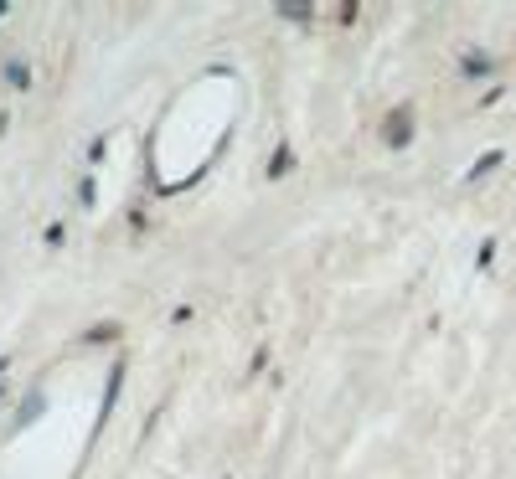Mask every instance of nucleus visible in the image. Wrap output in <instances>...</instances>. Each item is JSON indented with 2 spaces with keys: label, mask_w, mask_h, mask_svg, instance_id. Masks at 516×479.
Masks as SVG:
<instances>
[{
  "label": "nucleus",
  "mask_w": 516,
  "mask_h": 479,
  "mask_svg": "<svg viewBox=\"0 0 516 479\" xmlns=\"http://www.w3.org/2000/svg\"><path fill=\"white\" fill-rule=\"evenodd\" d=\"M5 83H11V88H32V67L26 63H5Z\"/></svg>",
  "instance_id": "1"
},
{
  "label": "nucleus",
  "mask_w": 516,
  "mask_h": 479,
  "mask_svg": "<svg viewBox=\"0 0 516 479\" xmlns=\"http://www.w3.org/2000/svg\"><path fill=\"white\" fill-rule=\"evenodd\" d=\"M109 336H119V325H98V330H88L83 340H88V346H98V340H109Z\"/></svg>",
  "instance_id": "2"
},
{
  "label": "nucleus",
  "mask_w": 516,
  "mask_h": 479,
  "mask_svg": "<svg viewBox=\"0 0 516 479\" xmlns=\"http://www.w3.org/2000/svg\"><path fill=\"white\" fill-rule=\"evenodd\" d=\"M279 16L284 21H310V5H279Z\"/></svg>",
  "instance_id": "3"
},
{
  "label": "nucleus",
  "mask_w": 516,
  "mask_h": 479,
  "mask_svg": "<svg viewBox=\"0 0 516 479\" xmlns=\"http://www.w3.org/2000/svg\"><path fill=\"white\" fill-rule=\"evenodd\" d=\"M284 171H290V150H279V155H274V165H269V176H284Z\"/></svg>",
  "instance_id": "4"
},
{
  "label": "nucleus",
  "mask_w": 516,
  "mask_h": 479,
  "mask_svg": "<svg viewBox=\"0 0 516 479\" xmlns=\"http://www.w3.org/2000/svg\"><path fill=\"white\" fill-rule=\"evenodd\" d=\"M5 367H11V361H0V371H5Z\"/></svg>",
  "instance_id": "5"
}]
</instances>
